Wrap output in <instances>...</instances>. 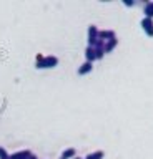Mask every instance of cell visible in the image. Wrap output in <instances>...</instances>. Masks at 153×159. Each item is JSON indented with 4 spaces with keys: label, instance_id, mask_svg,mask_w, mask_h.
<instances>
[{
    "label": "cell",
    "instance_id": "cell-1",
    "mask_svg": "<svg viewBox=\"0 0 153 159\" xmlns=\"http://www.w3.org/2000/svg\"><path fill=\"white\" fill-rule=\"evenodd\" d=\"M57 65H58V58L53 57V55H48V57H43L40 53L37 55V68H53Z\"/></svg>",
    "mask_w": 153,
    "mask_h": 159
},
{
    "label": "cell",
    "instance_id": "cell-2",
    "mask_svg": "<svg viewBox=\"0 0 153 159\" xmlns=\"http://www.w3.org/2000/svg\"><path fill=\"white\" fill-rule=\"evenodd\" d=\"M97 40H98V28L95 25H90V27H88V47L93 48V45H95Z\"/></svg>",
    "mask_w": 153,
    "mask_h": 159
},
{
    "label": "cell",
    "instance_id": "cell-3",
    "mask_svg": "<svg viewBox=\"0 0 153 159\" xmlns=\"http://www.w3.org/2000/svg\"><path fill=\"white\" fill-rule=\"evenodd\" d=\"M112 38H117L113 30H98V40H102V42H108V40H112Z\"/></svg>",
    "mask_w": 153,
    "mask_h": 159
},
{
    "label": "cell",
    "instance_id": "cell-4",
    "mask_svg": "<svg viewBox=\"0 0 153 159\" xmlns=\"http://www.w3.org/2000/svg\"><path fill=\"white\" fill-rule=\"evenodd\" d=\"M141 28L145 30L148 37H153V20L151 18H143L141 20Z\"/></svg>",
    "mask_w": 153,
    "mask_h": 159
},
{
    "label": "cell",
    "instance_id": "cell-5",
    "mask_svg": "<svg viewBox=\"0 0 153 159\" xmlns=\"http://www.w3.org/2000/svg\"><path fill=\"white\" fill-rule=\"evenodd\" d=\"M30 154H32V152L28 151V149H23V151H17V152L10 154V156H8V159H27Z\"/></svg>",
    "mask_w": 153,
    "mask_h": 159
},
{
    "label": "cell",
    "instance_id": "cell-6",
    "mask_svg": "<svg viewBox=\"0 0 153 159\" xmlns=\"http://www.w3.org/2000/svg\"><path fill=\"white\" fill-rule=\"evenodd\" d=\"M117 45H118V40H117V38H112V40H108V42H105V47H103V52H105V53H110V52H113Z\"/></svg>",
    "mask_w": 153,
    "mask_h": 159
},
{
    "label": "cell",
    "instance_id": "cell-7",
    "mask_svg": "<svg viewBox=\"0 0 153 159\" xmlns=\"http://www.w3.org/2000/svg\"><path fill=\"white\" fill-rule=\"evenodd\" d=\"M143 12H145V18L153 20V2H146L145 7H143Z\"/></svg>",
    "mask_w": 153,
    "mask_h": 159
},
{
    "label": "cell",
    "instance_id": "cell-8",
    "mask_svg": "<svg viewBox=\"0 0 153 159\" xmlns=\"http://www.w3.org/2000/svg\"><path fill=\"white\" fill-rule=\"evenodd\" d=\"M92 68H93V63H88V61H85L82 65L80 68H78V75H88L92 71Z\"/></svg>",
    "mask_w": 153,
    "mask_h": 159
},
{
    "label": "cell",
    "instance_id": "cell-9",
    "mask_svg": "<svg viewBox=\"0 0 153 159\" xmlns=\"http://www.w3.org/2000/svg\"><path fill=\"white\" fill-rule=\"evenodd\" d=\"M85 58L88 63H93L95 61V50H93L92 47H87L85 48Z\"/></svg>",
    "mask_w": 153,
    "mask_h": 159
},
{
    "label": "cell",
    "instance_id": "cell-10",
    "mask_svg": "<svg viewBox=\"0 0 153 159\" xmlns=\"http://www.w3.org/2000/svg\"><path fill=\"white\" fill-rule=\"evenodd\" d=\"M75 154H77V151H75V148H68V149H65V151L62 152V159H72V157H75Z\"/></svg>",
    "mask_w": 153,
    "mask_h": 159
},
{
    "label": "cell",
    "instance_id": "cell-11",
    "mask_svg": "<svg viewBox=\"0 0 153 159\" xmlns=\"http://www.w3.org/2000/svg\"><path fill=\"white\" fill-rule=\"evenodd\" d=\"M85 159H103V151H95V152H90Z\"/></svg>",
    "mask_w": 153,
    "mask_h": 159
},
{
    "label": "cell",
    "instance_id": "cell-12",
    "mask_svg": "<svg viewBox=\"0 0 153 159\" xmlns=\"http://www.w3.org/2000/svg\"><path fill=\"white\" fill-rule=\"evenodd\" d=\"M95 50V60H102L105 57V52H103V48H93Z\"/></svg>",
    "mask_w": 153,
    "mask_h": 159
},
{
    "label": "cell",
    "instance_id": "cell-13",
    "mask_svg": "<svg viewBox=\"0 0 153 159\" xmlns=\"http://www.w3.org/2000/svg\"><path fill=\"white\" fill-rule=\"evenodd\" d=\"M8 156H10V154L7 152V149L0 146V159H8Z\"/></svg>",
    "mask_w": 153,
    "mask_h": 159
},
{
    "label": "cell",
    "instance_id": "cell-14",
    "mask_svg": "<svg viewBox=\"0 0 153 159\" xmlns=\"http://www.w3.org/2000/svg\"><path fill=\"white\" fill-rule=\"evenodd\" d=\"M105 47V42H102V40H97L95 45H93V48H103Z\"/></svg>",
    "mask_w": 153,
    "mask_h": 159
},
{
    "label": "cell",
    "instance_id": "cell-15",
    "mask_svg": "<svg viewBox=\"0 0 153 159\" xmlns=\"http://www.w3.org/2000/svg\"><path fill=\"white\" fill-rule=\"evenodd\" d=\"M125 5H127V7H133V5H135V2H133V0H131V2H128V0H125Z\"/></svg>",
    "mask_w": 153,
    "mask_h": 159
},
{
    "label": "cell",
    "instance_id": "cell-16",
    "mask_svg": "<svg viewBox=\"0 0 153 159\" xmlns=\"http://www.w3.org/2000/svg\"><path fill=\"white\" fill-rule=\"evenodd\" d=\"M27 159H38V157H37V156H35V154H30V156H28V157H27Z\"/></svg>",
    "mask_w": 153,
    "mask_h": 159
},
{
    "label": "cell",
    "instance_id": "cell-17",
    "mask_svg": "<svg viewBox=\"0 0 153 159\" xmlns=\"http://www.w3.org/2000/svg\"><path fill=\"white\" fill-rule=\"evenodd\" d=\"M73 159H82V157H73Z\"/></svg>",
    "mask_w": 153,
    "mask_h": 159
},
{
    "label": "cell",
    "instance_id": "cell-18",
    "mask_svg": "<svg viewBox=\"0 0 153 159\" xmlns=\"http://www.w3.org/2000/svg\"><path fill=\"white\" fill-rule=\"evenodd\" d=\"M60 159H62V157H60Z\"/></svg>",
    "mask_w": 153,
    "mask_h": 159
}]
</instances>
